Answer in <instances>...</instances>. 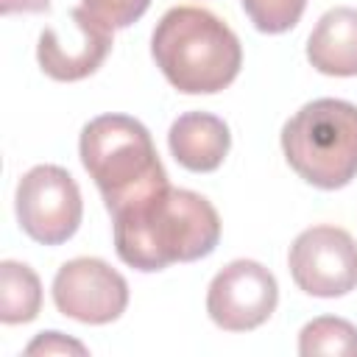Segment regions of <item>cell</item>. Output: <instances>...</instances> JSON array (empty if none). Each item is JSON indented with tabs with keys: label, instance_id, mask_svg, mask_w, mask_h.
Wrapping results in <instances>:
<instances>
[{
	"label": "cell",
	"instance_id": "9c48e42d",
	"mask_svg": "<svg viewBox=\"0 0 357 357\" xmlns=\"http://www.w3.org/2000/svg\"><path fill=\"white\" fill-rule=\"evenodd\" d=\"M112 31L89 8L75 6L70 11V31L45 28L36 45V61L53 81H81L98 73L112 50Z\"/></svg>",
	"mask_w": 357,
	"mask_h": 357
},
{
	"label": "cell",
	"instance_id": "9a60e30c",
	"mask_svg": "<svg viewBox=\"0 0 357 357\" xmlns=\"http://www.w3.org/2000/svg\"><path fill=\"white\" fill-rule=\"evenodd\" d=\"M81 6L103 20L109 28H128L148 11L151 0H81Z\"/></svg>",
	"mask_w": 357,
	"mask_h": 357
},
{
	"label": "cell",
	"instance_id": "8992f818",
	"mask_svg": "<svg viewBox=\"0 0 357 357\" xmlns=\"http://www.w3.org/2000/svg\"><path fill=\"white\" fill-rule=\"evenodd\" d=\"M287 268L307 296H346L357 287V240L340 226H310L293 240Z\"/></svg>",
	"mask_w": 357,
	"mask_h": 357
},
{
	"label": "cell",
	"instance_id": "52a82bcc",
	"mask_svg": "<svg viewBox=\"0 0 357 357\" xmlns=\"http://www.w3.org/2000/svg\"><path fill=\"white\" fill-rule=\"evenodd\" d=\"M279 304L276 276L257 259H234L215 273L206 290V312L226 332L262 326Z\"/></svg>",
	"mask_w": 357,
	"mask_h": 357
},
{
	"label": "cell",
	"instance_id": "e0dca14e",
	"mask_svg": "<svg viewBox=\"0 0 357 357\" xmlns=\"http://www.w3.org/2000/svg\"><path fill=\"white\" fill-rule=\"evenodd\" d=\"M3 14H17V11H25V14H39V11H47L50 8V0H3Z\"/></svg>",
	"mask_w": 357,
	"mask_h": 357
},
{
	"label": "cell",
	"instance_id": "7a4b0ae2",
	"mask_svg": "<svg viewBox=\"0 0 357 357\" xmlns=\"http://www.w3.org/2000/svg\"><path fill=\"white\" fill-rule=\"evenodd\" d=\"M151 56L167 84L184 95H215L243 67L237 33L198 6H176L162 14L151 36Z\"/></svg>",
	"mask_w": 357,
	"mask_h": 357
},
{
	"label": "cell",
	"instance_id": "2e32d148",
	"mask_svg": "<svg viewBox=\"0 0 357 357\" xmlns=\"http://www.w3.org/2000/svg\"><path fill=\"white\" fill-rule=\"evenodd\" d=\"M25 354H86V346L61 332H39L25 346Z\"/></svg>",
	"mask_w": 357,
	"mask_h": 357
},
{
	"label": "cell",
	"instance_id": "30bf717a",
	"mask_svg": "<svg viewBox=\"0 0 357 357\" xmlns=\"http://www.w3.org/2000/svg\"><path fill=\"white\" fill-rule=\"evenodd\" d=\"M167 145L181 167L192 173H212L223 165L231 148V134L218 114L184 112L173 120L167 131Z\"/></svg>",
	"mask_w": 357,
	"mask_h": 357
},
{
	"label": "cell",
	"instance_id": "4fadbf2b",
	"mask_svg": "<svg viewBox=\"0 0 357 357\" xmlns=\"http://www.w3.org/2000/svg\"><path fill=\"white\" fill-rule=\"evenodd\" d=\"M298 354L301 357H357V326L346 318L321 315L312 318L298 332Z\"/></svg>",
	"mask_w": 357,
	"mask_h": 357
},
{
	"label": "cell",
	"instance_id": "7c38bea8",
	"mask_svg": "<svg viewBox=\"0 0 357 357\" xmlns=\"http://www.w3.org/2000/svg\"><path fill=\"white\" fill-rule=\"evenodd\" d=\"M42 310V282L25 262H0V321L28 324Z\"/></svg>",
	"mask_w": 357,
	"mask_h": 357
},
{
	"label": "cell",
	"instance_id": "3957f363",
	"mask_svg": "<svg viewBox=\"0 0 357 357\" xmlns=\"http://www.w3.org/2000/svg\"><path fill=\"white\" fill-rule=\"evenodd\" d=\"M81 165L98 184L109 215L170 187L151 131L128 114H100L81 128Z\"/></svg>",
	"mask_w": 357,
	"mask_h": 357
},
{
	"label": "cell",
	"instance_id": "277c9868",
	"mask_svg": "<svg viewBox=\"0 0 357 357\" xmlns=\"http://www.w3.org/2000/svg\"><path fill=\"white\" fill-rule=\"evenodd\" d=\"M287 165L318 190H340L357 178V106L340 98L304 103L282 126Z\"/></svg>",
	"mask_w": 357,
	"mask_h": 357
},
{
	"label": "cell",
	"instance_id": "5b68a950",
	"mask_svg": "<svg viewBox=\"0 0 357 357\" xmlns=\"http://www.w3.org/2000/svg\"><path fill=\"white\" fill-rule=\"evenodd\" d=\"M14 206L20 229L42 245L67 243L84 218L81 190L75 178L59 165L31 167L17 184Z\"/></svg>",
	"mask_w": 357,
	"mask_h": 357
},
{
	"label": "cell",
	"instance_id": "ba28073f",
	"mask_svg": "<svg viewBox=\"0 0 357 357\" xmlns=\"http://www.w3.org/2000/svg\"><path fill=\"white\" fill-rule=\"evenodd\" d=\"M53 304L81 324H112L128 307V282L98 257H75L53 276Z\"/></svg>",
	"mask_w": 357,
	"mask_h": 357
},
{
	"label": "cell",
	"instance_id": "6da1fadb",
	"mask_svg": "<svg viewBox=\"0 0 357 357\" xmlns=\"http://www.w3.org/2000/svg\"><path fill=\"white\" fill-rule=\"evenodd\" d=\"M114 251L142 273L165 271L173 262H195L209 257L220 240V218L215 206L181 187H167L117 215Z\"/></svg>",
	"mask_w": 357,
	"mask_h": 357
},
{
	"label": "cell",
	"instance_id": "5bb4252c",
	"mask_svg": "<svg viewBox=\"0 0 357 357\" xmlns=\"http://www.w3.org/2000/svg\"><path fill=\"white\" fill-rule=\"evenodd\" d=\"M245 17L259 33H284L298 25L307 0H240Z\"/></svg>",
	"mask_w": 357,
	"mask_h": 357
},
{
	"label": "cell",
	"instance_id": "8fae6325",
	"mask_svg": "<svg viewBox=\"0 0 357 357\" xmlns=\"http://www.w3.org/2000/svg\"><path fill=\"white\" fill-rule=\"evenodd\" d=\"M307 59L324 75H357V8H329L307 39Z\"/></svg>",
	"mask_w": 357,
	"mask_h": 357
}]
</instances>
